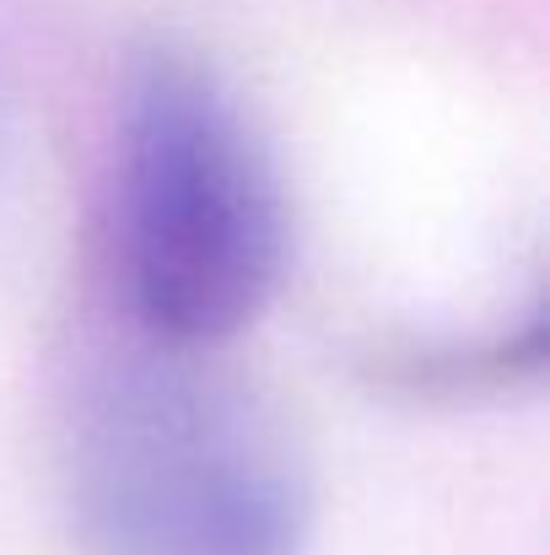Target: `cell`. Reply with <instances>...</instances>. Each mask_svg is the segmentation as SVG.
<instances>
[{
  "mask_svg": "<svg viewBox=\"0 0 550 555\" xmlns=\"http://www.w3.org/2000/svg\"><path fill=\"white\" fill-rule=\"evenodd\" d=\"M92 555H303L308 480L286 431L189 351L98 372L71 448Z\"/></svg>",
  "mask_w": 550,
  "mask_h": 555,
  "instance_id": "6da1fadb",
  "label": "cell"
},
{
  "mask_svg": "<svg viewBox=\"0 0 550 555\" xmlns=\"http://www.w3.org/2000/svg\"><path fill=\"white\" fill-rule=\"evenodd\" d=\"M119 286L146 346L205 357L281 286L286 194L238 103L179 54H157L119 130Z\"/></svg>",
  "mask_w": 550,
  "mask_h": 555,
  "instance_id": "7a4b0ae2",
  "label": "cell"
}]
</instances>
